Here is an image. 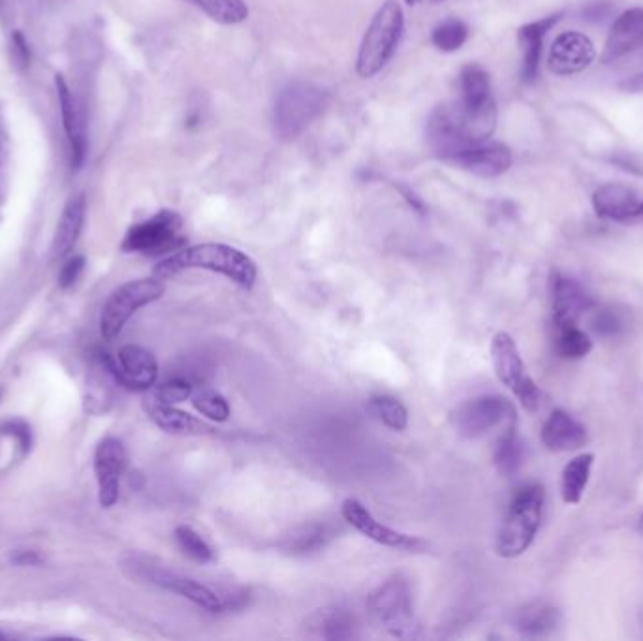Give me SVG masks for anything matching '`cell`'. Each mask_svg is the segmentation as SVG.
Here are the masks:
<instances>
[{
    "label": "cell",
    "instance_id": "obj_32",
    "mask_svg": "<svg viewBox=\"0 0 643 641\" xmlns=\"http://www.w3.org/2000/svg\"><path fill=\"white\" fill-rule=\"evenodd\" d=\"M220 25H237L249 17L245 0H189Z\"/></svg>",
    "mask_w": 643,
    "mask_h": 641
},
{
    "label": "cell",
    "instance_id": "obj_23",
    "mask_svg": "<svg viewBox=\"0 0 643 641\" xmlns=\"http://www.w3.org/2000/svg\"><path fill=\"white\" fill-rule=\"evenodd\" d=\"M561 19V14L557 16L544 17L538 19L529 25H523L518 32L519 46L523 53V64H521V76L523 81L533 83L538 76V66H540V55H542V44L544 38Z\"/></svg>",
    "mask_w": 643,
    "mask_h": 641
},
{
    "label": "cell",
    "instance_id": "obj_2",
    "mask_svg": "<svg viewBox=\"0 0 643 641\" xmlns=\"http://www.w3.org/2000/svg\"><path fill=\"white\" fill-rule=\"evenodd\" d=\"M189 269H205L236 282L243 290H252L258 279V267L249 254L224 243H202L181 247L160 260L153 275L166 281Z\"/></svg>",
    "mask_w": 643,
    "mask_h": 641
},
{
    "label": "cell",
    "instance_id": "obj_45",
    "mask_svg": "<svg viewBox=\"0 0 643 641\" xmlns=\"http://www.w3.org/2000/svg\"><path fill=\"white\" fill-rule=\"evenodd\" d=\"M408 4H418L420 0H407Z\"/></svg>",
    "mask_w": 643,
    "mask_h": 641
},
{
    "label": "cell",
    "instance_id": "obj_22",
    "mask_svg": "<svg viewBox=\"0 0 643 641\" xmlns=\"http://www.w3.org/2000/svg\"><path fill=\"white\" fill-rule=\"evenodd\" d=\"M145 410L151 422L170 435H213L215 427L190 416L189 412L177 408V405H166L155 401L153 397L145 403Z\"/></svg>",
    "mask_w": 643,
    "mask_h": 641
},
{
    "label": "cell",
    "instance_id": "obj_1",
    "mask_svg": "<svg viewBox=\"0 0 643 641\" xmlns=\"http://www.w3.org/2000/svg\"><path fill=\"white\" fill-rule=\"evenodd\" d=\"M497 126L495 102L482 108H467L461 100L442 104L427 121V143L433 153L452 160L461 151L491 138Z\"/></svg>",
    "mask_w": 643,
    "mask_h": 641
},
{
    "label": "cell",
    "instance_id": "obj_46",
    "mask_svg": "<svg viewBox=\"0 0 643 641\" xmlns=\"http://www.w3.org/2000/svg\"><path fill=\"white\" fill-rule=\"evenodd\" d=\"M640 531H642L643 534V516L642 519H640Z\"/></svg>",
    "mask_w": 643,
    "mask_h": 641
},
{
    "label": "cell",
    "instance_id": "obj_21",
    "mask_svg": "<svg viewBox=\"0 0 643 641\" xmlns=\"http://www.w3.org/2000/svg\"><path fill=\"white\" fill-rule=\"evenodd\" d=\"M587 429L565 410H553L542 425V444L549 452H570L585 446Z\"/></svg>",
    "mask_w": 643,
    "mask_h": 641
},
{
    "label": "cell",
    "instance_id": "obj_47",
    "mask_svg": "<svg viewBox=\"0 0 643 641\" xmlns=\"http://www.w3.org/2000/svg\"><path fill=\"white\" fill-rule=\"evenodd\" d=\"M0 640H6V636H4V634H2V632H0Z\"/></svg>",
    "mask_w": 643,
    "mask_h": 641
},
{
    "label": "cell",
    "instance_id": "obj_31",
    "mask_svg": "<svg viewBox=\"0 0 643 641\" xmlns=\"http://www.w3.org/2000/svg\"><path fill=\"white\" fill-rule=\"evenodd\" d=\"M369 412L378 422L392 431H405L408 425V410L397 397L393 395H373L369 399Z\"/></svg>",
    "mask_w": 643,
    "mask_h": 641
},
{
    "label": "cell",
    "instance_id": "obj_9",
    "mask_svg": "<svg viewBox=\"0 0 643 641\" xmlns=\"http://www.w3.org/2000/svg\"><path fill=\"white\" fill-rule=\"evenodd\" d=\"M183 219L175 211H160L155 217L132 226L123 241V251L138 252L145 256L172 254L183 247L185 237L181 235Z\"/></svg>",
    "mask_w": 643,
    "mask_h": 641
},
{
    "label": "cell",
    "instance_id": "obj_24",
    "mask_svg": "<svg viewBox=\"0 0 643 641\" xmlns=\"http://www.w3.org/2000/svg\"><path fill=\"white\" fill-rule=\"evenodd\" d=\"M85 215H87V202L83 194L70 198L68 204L64 205L63 215L59 219L55 239H53V256L57 260H63L64 256H68L76 247L85 224Z\"/></svg>",
    "mask_w": 643,
    "mask_h": 641
},
{
    "label": "cell",
    "instance_id": "obj_40",
    "mask_svg": "<svg viewBox=\"0 0 643 641\" xmlns=\"http://www.w3.org/2000/svg\"><path fill=\"white\" fill-rule=\"evenodd\" d=\"M12 61L21 70L27 68L29 61H31L29 46H27V42H25L21 32H14V36H12Z\"/></svg>",
    "mask_w": 643,
    "mask_h": 641
},
{
    "label": "cell",
    "instance_id": "obj_14",
    "mask_svg": "<svg viewBox=\"0 0 643 641\" xmlns=\"http://www.w3.org/2000/svg\"><path fill=\"white\" fill-rule=\"evenodd\" d=\"M145 570V578L149 579L151 583H155L158 587L172 591L175 595L187 598L194 606H198L200 610L207 611V613H222L226 611L224 606V598L219 595L217 591H213L211 587L204 585L198 579L187 578L181 574H175L170 570H162L157 566H143Z\"/></svg>",
    "mask_w": 643,
    "mask_h": 641
},
{
    "label": "cell",
    "instance_id": "obj_37",
    "mask_svg": "<svg viewBox=\"0 0 643 641\" xmlns=\"http://www.w3.org/2000/svg\"><path fill=\"white\" fill-rule=\"evenodd\" d=\"M192 393H194L192 382L187 378L177 376V378L166 380L164 384L157 386V390L153 393V399L160 401V403H166V405H179V403H185L187 399H190Z\"/></svg>",
    "mask_w": 643,
    "mask_h": 641
},
{
    "label": "cell",
    "instance_id": "obj_26",
    "mask_svg": "<svg viewBox=\"0 0 643 641\" xmlns=\"http://www.w3.org/2000/svg\"><path fill=\"white\" fill-rule=\"evenodd\" d=\"M561 623L559 610L544 604V602H533L518 611L516 617V628L527 638H544L551 632L557 630Z\"/></svg>",
    "mask_w": 643,
    "mask_h": 641
},
{
    "label": "cell",
    "instance_id": "obj_39",
    "mask_svg": "<svg viewBox=\"0 0 643 641\" xmlns=\"http://www.w3.org/2000/svg\"><path fill=\"white\" fill-rule=\"evenodd\" d=\"M85 269V258L83 256H74L70 258L66 264H64L63 269H61V275H59V284L61 288H70L78 282L81 273Z\"/></svg>",
    "mask_w": 643,
    "mask_h": 641
},
{
    "label": "cell",
    "instance_id": "obj_35",
    "mask_svg": "<svg viewBox=\"0 0 643 641\" xmlns=\"http://www.w3.org/2000/svg\"><path fill=\"white\" fill-rule=\"evenodd\" d=\"M557 352L566 360H581L593 350V341L578 326L557 329Z\"/></svg>",
    "mask_w": 643,
    "mask_h": 641
},
{
    "label": "cell",
    "instance_id": "obj_4",
    "mask_svg": "<svg viewBox=\"0 0 643 641\" xmlns=\"http://www.w3.org/2000/svg\"><path fill=\"white\" fill-rule=\"evenodd\" d=\"M405 31V16L399 2L388 0L380 6L361 40L356 70L360 78H375L392 61Z\"/></svg>",
    "mask_w": 643,
    "mask_h": 641
},
{
    "label": "cell",
    "instance_id": "obj_42",
    "mask_svg": "<svg viewBox=\"0 0 643 641\" xmlns=\"http://www.w3.org/2000/svg\"><path fill=\"white\" fill-rule=\"evenodd\" d=\"M399 190H401V192H403V196L407 198L408 204L412 205V207H414V209H416L418 213H424L425 211L424 202H422V200H420V198H418V196H416L414 192H410V190H408V188H405V187H401L399 188Z\"/></svg>",
    "mask_w": 643,
    "mask_h": 641
},
{
    "label": "cell",
    "instance_id": "obj_41",
    "mask_svg": "<svg viewBox=\"0 0 643 641\" xmlns=\"http://www.w3.org/2000/svg\"><path fill=\"white\" fill-rule=\"evenodd\" d=\"M2 431H4V433H8V435H14V437H17L19 444H21V448H23V452H29V448H31V429H29V425H27V423L8 422L4 427H2Z\"/></svg>",
    "mask_w": 643,
    "mask_h": 641
},
{
    "label": "cell",
    "instance_id": "obj_43",
    "mask_svg": "<svg viewBox=\"0 0 643 641\" xmlns=\"http://www.w3.org/2000/svg\"><path fill=\"white\" fill-rule=\"evenodd\" d=\"M14 561L17 564H38L40 563V557L34 551H21Z\"/></svg>",
    "mask_w": 643,
    "mask_h": 641
},
{
    "label": "cell",
    "instance_id": "obj_13",
    "mask_svg": "<svg viewBox=\"0 0 643 641\" xmlns=\"http://www.w3.org/2000/svg\"><path fill=\"white\" fill-rule=\"evenodd\" d=\"M126 469V450L119 438L106 437L98 442L95 452V474L98 501L111 508L119 501L121 476Z\"/></svg>",
    "mask_w": 643,
    "mask_h": 641
},
{
    "label": "cell",
    "instance_id": "obj_44",
    "mask_svg": "<svg viewBox=\"0 0 643 641\" xmlns=\"http://www.w3.org/2000/svg\"><path fill=\"white\" fill-rule=\"evenodd\" d=\"M623 89H628V91H643V74L636 76V78L628 79L627 83H623Z\"/></svg>",
    "mask_w": 643,
    "mask_h": 641
},
{
    "label": "cell",
    "instance_id": "obj_18",
    "mask_svg": "<svg viewBox=\"0 0 643 641\" xmlns=\"http://www.w3.org/2000/svg\"><path fill=\"white\" fill-rule=\"evenodd\" d=\"M55 87H57V94H59L64 132H66V140H68V147H70V162H72V168L78 170L87 155L85 119L81 115V108H79L76 96L70 91L63 76L55 78Z\"/></svg>",
    "mask_w": 643,
    "mask_h": 641
},
{
    "label": "cell",
    "instance_id": "obj_12",
    "mask_svg": "<svg viewBox=\"0 0 643 641\" xmlns=\"http://www.w3.org/2000/svg\"><path fill=\"white\" fill-rule=\"evenodd\" d=\"M343 517L350 527L373 540L378 546L392 549H405V551H422L425 548V542L418 536H410L405 532L395 531L392 527L384 525L373 516L365 504H361L358 499H346L343 502Z\"/></svg>",
    "mask_w": 643,
    "mask_h": 641
},
{
    "label": "cell",
    "instance_id": "obj_8",
    "mask_svg": "<svg viewBox=\"0 0 643 641\" xmlns=\"http://www.w3.org/2000/svg\"><path fill=\"white\" fill-rule=\"evenodd\" d=\"M491 361L495 375L502 384L512 390L525 410L536 412L542 401V391L538 390L536 382L525 371V363L521 360L518 344L512 335L499 331L491 341Z\"/></svg>",
    "mask_w": 643,
    "mask_h": 641
},
{
    "label": "cell",
    "instance_id": "obj_20",
    "mask_svg": "<svg viewBox=\"0 0 643 641\" xmlns=\"http://www.w3.org/2000/svg\"><path fill=\"white\" fill-rule=\"evenodd\" d=\"M643 46V8H632L615 19L610 29L602 63H613Z\"/></svg>",
    "mask_w": 643,
    "mask_h": 641
},
{
    "label": "cell",
    "instance_id": "obj_11",
    "mask_svg": "<svg viewBox=\"0 0 643 641\" xmlns=\"http://www.w3.org/2000/svg\"><path fill=\"white\" fill-rule=\"evenodd\" d=\"M104 365L126 390L147 391L157 384V358L138 344H126L115 358L104 354Z\"/></svg>",
    "mask_w": 643,
    "mask_h": 641
},
{
    "label": "cell",
    "instance_id": "obj_36",
    "mask_svg": "<svg viewBox=\"0 0 643 641\" xmlns=\"http://www.w3.org/2000/svg\"><path fill=\"white\" fill-rule=\"evenodd\" d=\"M469 38V29L463 21L459 19H446L439 23L435 29H433V34H431V40H433V46L444 51V53H452V51H457L459 47L463 46Z\"/></svg>",
    "mask_w": 643,
    "mask_h": 641
},
{
    "label": "cell",
    "instance_id": "obj_10",
    "mask_svg": "<svg viewBox=\"0 0 643 641\" xmlns=\"http://www.w3.org/2000/svg\"><path fill=\"white\" fill-rule=\"evenodd\" d=\"M510 418H516V410L508 399L501 395H482L455 410L454 425L461 437L478 438Z\"/></svg>",
    "mask_w": 643,
    "mask_h": 641
},
{
    "label": "cell",
    "instance_id": "obj_7",
    "mask_svg": "<svg viewBox=\"0 0 643 641\" xmlns=\"http://www.w3.org/2000/svg\"><path fill=\"white\" fill-rule=\"evenodd\" d=\"M324 110V94L309 83H290L275 102V130L284 140H294Z\"/></svg>",
    "mask_w": 643,
    "mask_h": 641
},
{
    "label": "cell",
    "instance_id": "obj_3",
    "mask_svg": "<svg viewBox=\"0 0 643 641\" xmlns=\"http://www.w3.org/2000/svg\"><path fill=\"white\" fill-rule=\"evenodd\" d=\"M544 502L546 493L540 484L521 485L514 491L497 536V555L502 559H516L531 548L542 523Z\"/></svg>",
    "mask_w": 643,
    "mask_h": 641
},
{
    "label": "cell",
    "instance_id": "obj_38",
    "mask_svg": "<svg viewBox=\"0 0 643 641\" xmlns=\"http://www.w3.org/2000/svg\"><path fill=\"white\" fill-rule=\"evenodd\" d=\"M591 326H593L596 333L602 335V337H617L619 333H623L627 322H625L623 314L619 313V311L606 307V309L596 311Z\"/></svg>",
    "mask_w": 643,
    "mask_h": 641
},
{
    "label": "cell",
    "instance_id": "obj_30",
    "mask_svg": "<svg viewBox=\"0 0 643 641\" xmlns=\"http://www.w3.org/2000/svg\"><path fill=\"white\" fill-rule=\"evenodd\" d=\"M330 536L326 525L309 523V525H301L298 529L290 532L288 536H284L281 548L292 555H311V553L326 548Z\"/></svg>",
    "mask_w": 643,
    "mask_h": 641
},
{
    "label": "cell",
    "instance_id": "obj_15",
    "mask_svg": "<svg viewBox=\"0 0 643 641\" xmlns=\"http://www.w3.org/2000/svg\"><path fill=\"white\" fill-rule=\"evenodd\" d=\"M595 59V46L585 34L563 32L549 49L548 66L557 76H572L589 68Z\"/></svg>",
    "mask_w": 643,
    "mask_h": 641
},
{
    "label": "cell",
    "instance_id": "obj_33",
    "mask_svg": "<svg viewBox=\"0 0 643 641\" xmlns=\"http://www.w3.org/2000/svg\"><path fill=\"white\" fill-rule=\"evenodd\" d=\"M173 538H175L179 549H181L187 557H190L192 561L202 564L215 561V551H213V548L207 544V540H205L200 532L192 529L189 525H179V527H175Z\"/></svg>",
    "mask_w": 643,
    "mask_h": 641
},
{
    "label": "cell",
    "instance_id": "obj_6",
    "mask_svg": "<svg viewBox=\"0 0 643 641\" xmlns=\"http://www.w3.org/2000/svg\"><path fill=\"white\" fill-rule=\"evenodd\" d=\"M164 292H166V288L157 277L138 279V281L126 282L123 286H119L108 298L104 309H102V314H100L102 337L106 341H113L115 337H119L126 322L140 309L162 298Z\"/></svg>",
    "mask_w": 643,
    "mask_h": 641
},
{
    "label": "cell",
    "instance_id": "obj_29",
    "mask_svg": "<svg viewBox=\"0 0 643 641\" xmlns=\"http://www.w3.org/2000/svg\"><path fill=\"white\" fill-rule=\"evenodd\" d=\"M523 442L516 429V418L508 422V427L504 429L497 446H495V465L504 476H514L521 465H523Z\"/></svg>",
    "mask_w": 643,
    "mask_h": 641
},
{
    "label": "cell",
    "instance_id": "obj_17",
    "mask_svg": "<svg viewBox=\"0 0 643 641\" xmlns=\"http://www.w3.org/2000/svg\"><path fill=\"white\" fill-rule=\"evenodd\" d=\"M593 207L600 219L615 222L643 220V200L634 188L619 183H606L593 196Z\"/></svg>",
    "mask_w": 643,
    "mask_h": 641
},
{
    "label": "cell",
    "instance_id": "obj_28",
    "mask_svg": "<svg viewBox=\"0 0 643 641\" xmlns=\"http://www.w3.org/2000/svg\"><path fill=\"white\" fill-rule=\"evenodd\" d=\"M593 463H595V455L581 454L566 465L563 470V482H561V493L566 504H578L581 501L591 478Z\"/></svg>",
    "mask_w": 643,
    "mask_h": 641
},
{
    "label": "cell",
    "instance_id": "obj_16",
    "mask_svg": "<svg viewBox=\"0 0 643 641\" xmlns=\"http://www.w3.org/2000/svg\"><path fill=\"white\" fill-rule=\"evenodd\" d=\"M591 305L593 301L581 288L580 282L563 273L551 275V311L555 328L576 326L581 316L591 309Z\"/></svg>",
    "mask_w": 643,
    "mask_h": 641
},
{
    "label": "cell",
    "instance_id": "obj_25",
    "mask_svg": "<svg viewBox=\"0 0 643 641\" xmlns=\"http://www.w3.org/2000/svg\"><path fill=\"white\" fill-rule=\"evenodd\" d=\"M307 628L324 640H350L354 636V617L341 606L314 611L307 619Z\"/></svg>",
    "mask_w": 643,
    "mask_h": 641
},
{
    "label": "cell",
    "instance_id": "obj_5",
    "mask_svg": "<svg viewBox=\"0 0 643 641\" xmlns=\"http://www.w3.org/2000/svg\"><path fill=\"white\" fill-rule=\"evenodd\" d=\"M367 608L375 623L393 638L410 640L418 636V621L414 617L407 579L401 576L386 579L369 595Z\"/></svg>",
    "mask_w": 643,
    "mask_h": 641
},
{
    "label": "cell",
    "instance_id": "obj_27",
    "mask_svg": "<svg viewBox=\"0 0 643 641\" xmlns=\"http://www.w3.org/2000/svg\"><path fill=\"white\" fill-rule=\"evenodd\" d=\"M459 91L461 102L467 108H482L486 104L495 102L491 94L489 74L480 64H467L459 74Z\"/></svg>",
    "mask_w": 643,
    "mask_h": 641
},
{
    "label": "cell",
    "instance_id": "obj_34",
    "mask_svg": "<svg viewBox=\"0 0 643 641\" xmlns=\"http://www.w3.org/2000/svg\"><path fill=\"white\" fill-rule=\"evenodd\" d=\"M192 407L196 408L204 418L211 422L224 423L230 420L232 408L228 405L226 397L217 390L202 388L192 393Z\"/></svg>",
    "mask_w": 643,
    "mask_h": 641
},
{
    "label": "cell",
    "instance_id": "obj_19",
    "mask_svg": "<svg viewBox=\"0 0 643 641\" xmlns=\"http://www.w3.org/2000/svg\"><path fill=\"white\" fill-rule=\"evenodd\" d=\"M452 162L465 172L489 179L508 172V168L512 166V153L506 145L487 140L461 151L452 158Z\"/></svg>",
    "mask_w": 643,
    "mask_h": 641
}]
</instances>
